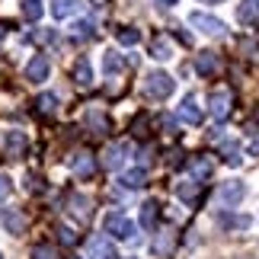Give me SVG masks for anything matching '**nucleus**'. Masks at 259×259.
Returning a JSON list of instances; mask_svg holds the SVG:
<instances>
[{
  "mask_svg": "<svg viewBox=\"0 0 259 259\" xmlns=\"http://www.w3.org/2000/svg\"><path fill=\"white\" fill-rule=\"evenodd\" d=\"M173 87H176V80L170 74H163V71H151L144 77V93L151 99H166L173 93Z\"/></svg>",
  "mask_w": 259,
  "mask_h": 259,
  "instance_id": "1",
  "label": "nucleus"
},
{
  "mask_svg": "<svg viewBox=\"0 0 259 259\" xmlns=\"http://www.w3.org/2000/svg\"><path fill=\"white\" fill-rule=\"evenodd\" d=\"M0 141H4V154L10 157V160H19V157L26 154V147H29V138L23 132H16V128L0 132Z\"/></svg>",
  "mask_w": 259,
  "mask_h": 259,
  "instance_id": "2",
  "label": "nucleus"
},
{
  "mask_svg": "<svg viewBox=\"0 0 259 259\" xmlns=\"http://www.w3.org/2000/svg\"><path fill=\"white\" fill-rule=\"evenodd\" d=\"M106 234L109 237H115V240H132L135 237V224L128 221V218L122 211H112V214H106Z\"/></svg>",
  "mask_w": 259,
  "mask_h": 259,
  "instance_id": "3",
  "label": "nucleus"
},
{
  "mask_svg": "<svg viewBox=\"0 0 259 259\" xmlns=\"http://www.w3.org/2000/svg\"><path fill=\"white\" fill-rule=\"evenodd\" d=\"M243 198H246V186L240 179H227V183H221V189H218V202L224 208H237Z\"/></svg>",
  "mask_w": 259,
  "mask_h": 259,
  "instance_id": "4",
  "label": "nucleus"
},
{
  "mask_svg": "<svg viewBox=\"0 0 259 259\" xmlns=\"http://www.w3.org/2000/svg\"><path fill=\"white\" fill-rule=\"evenodd\" d=\"M208 103H211L214 118H227L231 115V87H214L211 96H208Z\"/></svg>",
  "mask_w": 259,
  "mask_h": 259,
  "instance_id": "5",
  "label": "nucleus"
},
{
  "mask_svg": "<svg viewBox=\"0 0 259 259\" xmlns=\"http://www.w3.org/2000/svg\"><path fill=\"white\" fill-rule=\"evenodd\" d=\"M189 23H192L198 32H205V35H221L224 32V23L218 16H208V13H192V16H189Z\"/></svg>",
  "mask_w": 259,
  "mask_h": 259,
  "instance_id": "6",
  "label": "nucleus"
},
{
  "mask_svg": "<svg viewBox=\"0 0 259 259\" xmlns=\"http://www.w3.org/2000/svg\"><path fill=\"white\" fill-rule=\"evenodd\" d=\"M71 170L80 176V179H90L96 173V160H93V154H87V151H77V154H71Z\"/></svg>",
  "mask_w": 259,
  "mask_h": 259,
  "instance_id": "7",
  "label": "nucleus"
},
{
  "mask_svg": "<svg viewBox=\"0 0 259 259\" xmlns=\"http://www.w3.org/2000/svg\"><path fill=\"white\" fill-rule=\"evenodd\" d=\"M211 170H214V163H211V157H205V154H198V157L189 160V176H192L195 183H205V179L211 176Z\"/></svg>",
  "mask_w": 259,
  "mask_h": 259,
  "instance_id": "8",
  "label": "nucleus"
},
{
  "mask_svg": "<svg viewBox=\"0 0 259 259\" xmlns=\"http://www.w3.org/2000/svg\"><path fill=\"white\" fill-rule=\"evenodd\" d=\"M179 118H183V122H189V125H198V122H202V106H198L195 93H189V96L183 99V106H179Z\"/></svg>",
  "mask_w": 259,
  "mask_h": 259,
  "instance_id": "9",
  "label": "nucleus"
},
{
  "mask_svg": "<svg viewBox=\"0 0 259 259\" xmlns=\"http://www.w3.org/2000/svg\"><path fill=\"white\" fill-rule=\"evenodd\" d=\"M48 71H52V67H48V58H45V55H35L32 61L26 64V80H32V83H42L45 77H48Z\"/></svg>",
  "mask_w": 259,
  "mask_h": 259,
  "instance_id": "10",
  "label": "nucleus"
},
{
  "mask_svg": "<svg viewBox=\"0 0 259 259\" xmlns=\"http://www.w3.org/2000/svg\"><path fill=\"white\" fill-rule=\"evenodd\" d=\"M195 74L198 77H214L218 74V55L214 52H198L195 55Z\"/></svg>",
  "mask_w": 259,
  "mask_h": 259,
  "instance_id": "11",
  "label": "nucleus"
},
{
  "mask_svg": "<svg viewBox=\"0 0 259 259\" xmlns=\"http://www.w3.org/2000/svg\"><path fill=\"white\" fill-rule=\"evenodd\" d=\"M90 259H118V256H115L112 243H109L106 237H93V240H90Z\"/></svg>",
  "mask_w": 259,
  "mask_h": 259,
  "instance_id": "12",
  "label": "nucleus"
},
{
  "mask_svg": "<svg viewBox=\"0 0 259 259\" xmlns=\"http://www.w3.org/2000/svg\"><path fill=\"white\" fill-rule=\"evenodd\" d=\"M74 83L77 87H90V83H93V67H90L87 58H77V64H74Z\"/></svg>",
  "mask_w": 259,
  "mask_h": 259,
  "instance_id": "13",
  "label": "nucleus"
},
{
  "mask_svg": "<svg viewBox=\"0 0 259 259\" xmlns=\"http://www.w3.org/2000/svg\"><path fill=\"white\" fill-rule=\"evenodd\" d=\"M237 19H240V23H246V26L259 23V0H243L240 10H237Z\"/></svg>",
  "mask_w": 259,
  "mask_h": 259,
  "instance_id": "14",
  "label": "nucleus"
},
{
  "mask_svg": "<svg viewBox=\"0 0 259 259\" xmlns=\"http://www.w3.org/2000/svg\"><path fill=\"white\" fill-rule=\"evenodd\" d=\"M218 224L227 227V231H243V227H250V214H218Z\"/></svg>",
  "mask_w": 259,
  "mask_h": 259,
  "instance_id": "15",
  "label": "nucleus"
},
{
  "mask_svg": "<svg viewBox=\"0 0 259 259\" xmlns=\"http://www.w3.org/2000/svg\"><path fill=\"white\" fill-rule=\"evenodd\" d=\"M157 214H160V205H157L154 198L141 205V227H144V231H154V224H157Z\"/></svg>",
  "mask_w": 259,
  "mask_h": 259,
  "instance_id": "16",
  "label": "nucleus"
},
{
  "mask_svg": "<svg viewBox=\"0 0 259 259\" xmlns=\"http://www.w3.org/2000/svg\"><path fill=\"white\" fill-rule=\"evenodd\" d=\"M77 7H80V0H52V16L64 19V16L77 13Z\"/></svg>",
  "mask_w": 259,
  "mask_h": 259,
  "instance_id": "17",
  "label": "nucleus"
},
{
  "mask_svg": "<svg viewBox=\"0 0 259 259\" xmlns=\"http://www.w3.org/2000/svg\"><path fill=\"white\" fill-rule=\"evenodd\" d=\"M4 227H7L10 234H23V231H26V218L10 208V211H4Z\"/></svg>",
  "mask_w": 259,
  "mask_h": 259,
  "instance_id": "18",
  "label": "nucleus"
},
{
  "mask_svg": "<svg viewBox=\"0 0 259 259\" xmlns=\"http://www.w3.org/2000/svg\"><path fill=\"white\" fill-rule=\"evenodd\" d=\"M170 246H173V231L166 227V231H160V234H157V240H154V246H151V250H154V256H157V259H160V256H166V253H170Z\"/></svg>",
  "mask_w": 259,
  "mask_h": 259,
  "instance_id": "19",
  "label": "nucleus"
},
{
  "mask_svg": "<svg viewBox=\"0 0 259 259\" xmlns=\"http://www.w3.org/2000/svg\"><path fill=\"white\" fill-rule=\"evenodd\" d=\"M122 160H125V144H112V147H109V151H106V166H109V170H118V166H122Z\"/></svg>",
  "mask_w": 259,
  "mask_h": 259,
  "instance_id": "20",
  "label": "nucleus"
},
{
  "mask_svg": "<svg viewBox=\"0 0 259 259\" xmlns=\"http://www.w3.org/2000/svg\"><path fill=\"white\" fill-rule=\"evenodd\" d=\"M144 179H147L144 166H138V170H128V173L122 176V186H125V189H141V186H144Z\"/></svg>",
  "mask_w": 259,
  "mask_h": 259,
  "instance_id": "21",
  "label": "nucleus"
},
{
  "mask_svg": "<svg viewBox=\"0 0 259 259\" xmlns=\"http://www.w3.org/2000/svg\"><path fill=\"white\" fill-rule=\"evenodd\" d=\"M71 211L80 218V221H87V218H90V198L74 192V195H71Z\"/></svg>",
  "mask_w": 259,
  "mask_h": 259,
  "instance_id": "22",
  "label": "nucleus"
},
{
  "mask_svg": "<svg viewBox=\"0 0 259 259\" xmlns=\"http://www.w3.org/2000/svg\"><path fill=\"white\" fill-rule=\"evenodd\" d=\"M115 38H118L122 45H138V42H141V32H138V29H132V26H118V29H115Z\"/></svg>",
  "mask_w": 259,
  "mask_h": 259,
  "instance_id": "23",
  "label": "nucleus"
},
{
  "mask_svg": "<svg viewBox=\"0 0 259 259\" xmlns=\"http://www.w3.org/2000/svg\"><path fill=\"white\" fill-rule=\"evenodd\" d=\"M35 109H38L42 115H52L55 109H58V96H55V93H42V96L35 99Z\"/></svg>",
  "mask_w": 259,
  "mask_h": 259,
  "instance_id": "24",
  "label": "nucleus"
},
{
  "mask_svg": "<svg viewBox=\"0 0 259 259\" xmlns=\"http://www.w3.org/2000/svg\"><path fill=\"white\" fill-rule=\"evenodd\" d=\"M103 67H106V74H122V71H125V61H122V58H118L115 52H106Z\"/></svg>",
  "mask_w": 259,
  "mask_h": 259,
  "instance_id": "25",
  "label": "nucleus"
},
{
  "mask_svg": "<svg viewBox=\"0 0 259 259\" xmlns=\"http://www.w3.org/2000/svg\"><path fill=\"white\" fill-rule=\"evenodd\" d=\"M170 55H173V52H170V42L157 35L154 42H151V58H160V61H163V58H170Z\"/></svg>",
  "mask_w": 259,
  "mask_h": 259,
  "instance_id": "26",
  "label": "nucleus"
},
{
  "mask_svg": "<svg viewBox=\"0 0 259 259\" xmlns=\"http://www.w3.org/2000/svg\"><path fill=\"white\" fill-rule=\"evenodd\" d=\"M176 195L183 198V202H195V195H198V183L192 179V183H179L176 186Z\"/></svg>",
  "mask_w": 259,
  "mask_h": 259,
  "instance_id": "27",
  "label": "nucleus"
},
{
  "mask_svg": "<svg viewBox=\"0 0 259 259\" xmlns=\"http://www.w3.org/2000/svg\"><path fill=\"white\" fill-rule=\"evenodd\" d=\"M23 16L26 19H42V0H23Z\"/></svg>",
  "mask_w": 259,
  "mask_h": 259,
  "instance_id": "28",
  "label": "nucleus"
},
{
  "mask_svg": "<svg viewBox=\"0 0 259 259\" xmlns=\"http://www.w3.org/2000/svg\"><path fill=\"white\" fill-rule=\"evenodd\" d=\"M221 147H224V160L231 163V166L240 163V147H237V141H224Z\"/></svg>",
  "mask_w": 259,
  "mask_h": 259,
  "instance_id": "29",
  "label": "nucleus"
},
{
  "mask_svg": "<svg viewBox=\"0 0 259 259\" xmlns=\"http://www.w3.org/2000/svg\"><path fill=\"white\" fill-rule=\"evenodd\" d=\"M87 122H90V125H96V132H99V135H103L106 128H109V125H106V118H103V112H90V115H87Z\"/></svg>",
  "mask_w": 259,
  "mask_h": 259,
  "instance_id": "30",
  "label": "nucleus"
},
{
  "mask_svg": "<svg viewBox=\"0 0 259 259\" xmlns=\"http://www.w3.org/2000/svg\"><path fill=\"white\" fill-rule=\"evenodd\" d=\"M74 35L77 38H90L93 35V23H74Z\"/></svg>",
  "mask_w": 259,
  "mask_h": 259,
  "instance_id": "31",
  "label": "nucleus"
},
{
  "mask_svg": "<svg viewBox=\"0 0 259 259\" xmlns=\"http://www.w3.org/2000/svg\"><path fill=\"white\" fill-rule=\"evenodd\" d=\"M32 259H58V253L52 250V246H35V253H32Z\"/></svg>",
  "mask_w": 259,
  "mask_h": 259,
  "instance_id": "32",
  "label": "nucleus"
},
{
  "mask_svg": "<svg viewBox=\"0 0 259 259\" xmlns=\"http://www.w3.org/2000/svg\"><path fill=\"white\" fill-rule=\"evenodd\" d=\"M58 234H61V240H64V243H74V240H77V234L71 231V227H58Z\"/></svg>",
  "mask_w": 259,
  "mask_h": 259,
  "instance_id": "33",
  "label": "nucleus"
},
{
  "mask_svg": "<svg viewBox=\"0 0 259 259\" xmlns=\"http://www.w3.org/2000/svg\"><path fill=\"white\" fill-rule=\"evenodd\" d=\"M7 195H10V179H7V176H0V202H4Z\"/></svg>",
  "mask_w": 259,
  "mask_h": 259,
  "instance_id": "34",
  "label": "nucleus"
},
{
  "mask_svg": "<svg viewBox=\"0 0 259 259\" xmlns=\"http://www.w3.org/2000/svg\"><path fill=\"white\" fill-rule=\"evenodd\" d=\"M250 154H253V157H259V138H256V141L250 144Z\"/></svg>",
  "mask_w": 259,
  "mask_h": 259,
  "instance_id": "35",
  "label": "nucleus"
},
{
  "mask_svg": "<svg viewBox=\"0 0 259 259\" xmlns=\"http://www.w3.org/2000/svg\"><path fill=\"white\" fill-rule=\"evenodd\" d=\"M157 4H163V7H173V4H176V0H157Z\"/></svg>",
  "mask_w": 259,
  "mask_h": 259,
  "instance_id": "36",
  "label": "nucleus"
},
{
  "mask_svg": "<svg viewBox=\"0 0 259 259\" xmlns=\"http://www.w3.org/2000/svg\"><path fill=\"white\" fill-rule=\"evenodd\" d=\"M0 38H4V26H0Z\"/></svg>",
  "mask_w": 259,
  "mask_h": 259,
  "instance_id": "37",
  "label": "nucleus"
}]
</instances>
